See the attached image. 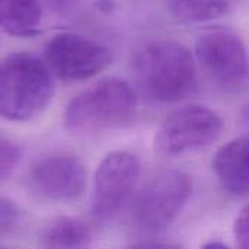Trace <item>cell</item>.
I'll return each mask as SVG.
<instances>
[{
    "mask_svg": "<svg viewBox=\"0 0 249 249\" xmlns=\"http://www.w3.org/2000/svg\"><path fill=\"white\" fill-rule=\"evenodd\" d=\"M133 70L142 93L156 102H178L197 88L194 55L172 39L146 42L134 55Z\"/></svg>",
    "mask_w": 249,
    "mask_h": 249,
    "instance_id": "cell-1",
    "label": "cell"
},
{
    "mask_svg": "<svg viewBox=\"0 0 249 249\" xmlns=\"http://www.w3.org/2000/svg\"><path fill=\"white\" fill-rule=\"evenodd\" d=\"M54 93L47 63L28 53H15L0 61V117L28 121L41 114Z\"/></svg>",
    "mask_w": 249,
    "mask_h": 249,
    "instance_id": "cell-2",
    "label": "cell"
},
{
    "mask_svg": "<svg viewBox=\"0 0 249 249\" xmlns=\"http://www.w3.org/2000/svg\"><path fill=\"white\" fill-rule=\"evenodd\" d=\"M136 109V92L125 80L104 79L69 102L64 111V125L77 133L120 128L134 118Z\"/></svg>",
    "mask_w": 249,
    "mask_h": 249,
    "instance_id": "cell-3",
    "label": "cell"
},
{
    "mask_svg": "<svg viewBox=\"0 0 249 249\" xmlns=\"http://www.w3.org/2000/svg\"><path fill=\"white\" fill-rule=\"evenodd\" d=\"M223 130L222 118L209 107L187 105L172 112L155 136V149L163 156H179L210 146Z\"/></svg>",
    "mask_w": 249,
    "mask_h": 249,
    "instance_id": "cell-4",
    "label": "cell"
},
{
    "mask_svg": "<svg viewBox=\"0 0 249 249\" xmlns=\"http://www.w3.org/2000/svg\"><path fill=\"white\" fill-rule=\"evenodd\" d=\"M196 58L206 74L225 89L249 80V55L241 36L226 28L207 29L196 41Z\"/></svg>",
    "mask_w": 249,
    "mask_h": 249,
    "instance_id": "cell-5",
    "label": "cell"
},
{
    "mask_svg": "<svg viewBox=\"0 0 249 249\" xmlns=\"http://www.w3.org/2000/svg\"><path fill=\"white\" fill-rule=\"evenodd\" d=\"M44 58L58 79L80 82L102 73L111 64L112 53L104 44L85 35L63 32L47 42Z\"/></svg>",
    "mask_w": 249,
    "mask_h": 249,
    "instance_id": "cell-6",
    "label": "cell"
},
{
    "mask_svg": "<svg viewBox=\"0 0 249 249\" xmlns=\"http://www.w3.org/2000/svg\"><path fill=\"white\" fill-rule=\"evenodd\" d=\"M193 193L191 178L177 169L165 171L147 182L137 197L136 222L147 231H160L174 223Z\"/></svg>",
    "mask_w": 249,
    "mask_h": 249,
    "instance_id": "cell-7",
    "label": "cell"
},
{
    "mask_svg": "<svg viewBox=\"0 0 249 249\" xmlns=\"http://www.w3.org/2000/svg\"><path fill=\"white\" fill-rule=\"evenodd\" d=\"M140 175V162L136 155L117 150L107 155L93 178L90 213L99 222L115 217L127 203Z\"/></svg>",
    "mask_w": 249,
    "mask_h": 249,
    "instance_id": "cell-8",
    "label": "cell"
},
{
    "mask_svg": "<svg viewBox=\"0 0 249 249\" xmlns=\"http://www.w3.org/2000/svg\"><path fill=\"white\" fill-rule=\"evenodd\" d=\"M29 184L42 198L70 203L85 193L88 174L83 163L74 156H50L32 166Z\"/></svg>",
    "mask_w": 249,
    "mask_h": 249,
    "instance_id": "cell-9",
    "label": "cell"
},
{
    "mask_svg": "<svg viewBox=\"0 0 249 249\" xmlns=\"http://www.w3.org/2000/svg\"><path fill=\"white\" fill-rule=\"evenodd\" d=\"M213 171L228 193L249 196V133L228 142L216 152Z\"/></svg>",
    "mask_w": 249,
    "mask_h": 249,
    "instance_id": "cell-10",
    "label": "cell"
},
{
    "mask_svg": "<svg viewBox=\"0 0 249 249\" xmlns=\"http://www.w3.org/2000/svg\"><path fill=\"white\" fill-rule=\"evenodd\" d=\"M41 19V0H0V28L12 35L35 34Z\"/></svg>",
    "mask_w": 249,
    "mask_h": 249,
    "instance_id": "cell-11",
    "label": "cell"
},
{
    "mask_svg": "<svg viewBox=\"0 0 249 249\" xmlns=\"http://www.w3.org/2000/svg\"><path fill=\"white\" fill-rule=\"evenodd\" d=\"M92 241L89 226L73 217L51 220L41 233V242L47 248H83Z\"/></svg>",
    "mask_w": 249,
    "mask_h": 249,
    "instance_id": "cell-12",
    "label": "cell"
},
{
    "mask_svg": "<svg viewBox=\"0 0 249 249\" xmlns=\"http://www.w3.org/2000/svg\"><path fill=\"white\" fill-rule=\"evenodd\" d=\"M171 15L185 23H203L223 16L229 0H168Z\"/></svg>",
    "mask_w": 249,
    "mask_h": 249,
    "instance_id": "cell-13",
    "label": "cell"
},
{
    "mask_svg": "<svg viewBox=\"0 0 249 249\" xmlns=\"http://www.w3.org/2000/svg\"><path fill=\"white\" fill-rule=\"evenodd\" d=\"M20 160V150L10 142L0 140V184L4 182L16 169Z\"/></svg>",
    "mask_w": 249,
    "mask_h": 249,
    "instance_id": "cell-14",
    "label": "cell"
},
{
    "mask_svg": "<svg viewBox=\"0 0 249 249\" xmlns=\"http://www.w3.org/2000/svg\"><path fill=\"white\" fill-rule=\"evenodd\" d=\"M233 238L236 247L249 249V204L242 207L233 223Z\"/></svg>",
    "mask_w": 249,
    "mask_h": 249,
    "instance_id": "cell-15",
    "label": "cell"
},
{
    "mask_svg": "<svg viewBox=\"0 0 249 249\" xmlns=\"http://www.w3.org/2000/svg\"><path fill=\"white\" fill-rule=\"evenodd\" d=\"M18 207L7 198H0V236L7 235L18 222Z\"/></svg>",
    "mask_w": 249,
    "mask_h": 249,
    "instance_id": "cell-16",
    "label": "cell"
},
{
    "mask_svg": "<svg viewBox=\"0 0 249 249\" xmlns=\"http://www.w3.org/2000/svg\"><path fill=\"white\" fill-rule=\"evenodd\" d=\"M50 3V6L58 12H63V10H67L70 9L73 4H76L77 0H47Z\"/></svg>",
    "mask_w": 249,
    "mask_h": 249,
    "instance_id": "cell-17",
    "label": "cell"
},
{
    "mask_svg": "<svg viewBox=\"0 0 249 249\" xmlns=\"http://www.w3.org/2000/svg\"><path fill=\"white\" fill-rule=\"evenodd\" d=\"M245 121L249 124V105L247 107V109H245Z\"/></svg>",
    "mask_w": 249,
    "mask_h": 249,
    "instance_id": "cell-18",
    "label": "cell"
}]
</instances>
